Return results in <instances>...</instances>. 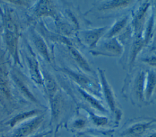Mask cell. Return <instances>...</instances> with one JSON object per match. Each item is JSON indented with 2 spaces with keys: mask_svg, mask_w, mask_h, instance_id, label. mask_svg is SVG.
Instances as JSON below:
<instances>
[{
  "mask_svg": "<svg viewBox=\"0 0 156 137\" xmlns=\"http://www.w3.org/2000/svg\"><path fill=\"white\" fill-rule=\"evenodd\" d=\"M84 137H96V136H91V135H85Z\"/></svg>",
  "mask_w": 156,
  "mask_h": 137,
  "instance_id": "cell-26",
  "label": "cell"
},
{
  "mask_svg": "<svg viewBox=\"0 0 156 137\" xmlns=\"http://www.w3.org/2000/svg\"><path fill=\"white\" fill-rule=\"evenodd\" d=\"M132 2V1L127 0H114L108 1L104 4H102L99 8V10L107 11V10H113L119 8H122L127 7Z\"/></svg>",
  "mask_w": 156,
  "mask_h": 137,
  "instance_id": "cell-13",
  "label": "cell"
},
{
  "mask_svg": "<svg viewBox=\"0 0 156 137\" xmlns=\"http://www.w3.org/2000/svg\"><path fill=\"white\" fill-rule=\"evenodd\" d=\"M152 26H153V18L151 17L148 22L147 27L146 33H145V36H144V38H143L146 44H147V43L148 42V41L151 38L152 32Z\"/></svg>",
  "mask_w": 156,
  "mask_h": 137,
  "instance_id": "cell-23",
  "label": "cell"
},
{
  "mask_svg": "<svg viewBox=\"0 0 156 137\" xmlns=\"http://www.w3.org/2000/svg\"><path fill=\"white\" fill-rule=\"evenodd\" d=\"M146 74L140 72L136 77L132 87V95L134 101L138 103L144 102V90Z\"/></svg>",
  "mask_w": 156,
  "mask_h": 137,
  "instance_id": "cell-5",
  "label": "cell"
},
{
  "mask_svg": "<svg viewBox=\"0 0 156 137\" xmlns=\"http://www.w3.org/2000/svg\"><path fill=\"white\" fill-rule=\"evenodd\" d=\"M146 45L144 39L141 36V35H137L135 38V39L133 42L130 56V65H132L136 58L137 57L138 54Z\"/></svg>",
  "mask_w": 156,
  "mask_h": 137,
  "instance_id": "cell-15",
  "label": "cell"
},
{
  "mask_svg": "<svg viewBox=\"0 0 156 137\" xmlns=\"http://www.w3.org/2000/svg\"><path fill=\"white\" fill-rule=\"evenodd\" d=\"M122 46L115 38H110L105 42L99 50L94 51L93 55H104L108 56H118L122 52Z\"/></svg>",
  "mask_w": 156,
  "mask_h": 137,
  "instance_id": "cell-3",
  "label": "cell"
},
{
  "mask_svg": "<svg viewBox=\"0 0 156 137\" xmlns=\"http://www.w3.org/2000/svg\"><path fill=\"white\" fill-rule=\"evenodd\" d=\"M45 84L50 98L55 95L57 92V85L55 81L52 78H48L46 79Z\"/></svg>",
  "mask_w": 156,
  "mask_h": 137,
  "instance_id": "cell-20",
  "label": "cell"
},
{
  "mask_svg": "<svg viewBox=\"0 0 156 137\" xmlns=\"http://www.w3.org/2000/svg\"><path fill=\"white\" fill-rule=\"evenodd\" d=\"M99 74L101 79L103 93H104L106 102L109 109H110V110L116 115V117L119 118L120 113L116 107V102L115 101V96L110 87V85H109V83L108 82L106 79L104 70H102V69H99Z\"/></svg>",
  "mask_w": 156,
  "mask_h": 137,
  "instance_id": "cell-2",
  "label": "cell"
},
{
  "mask_svg": "<svg viewBox=\"0 0 156 137\" xmlns=\"http://www.w3.org/2000/svg\"><path fill=\"white\" fill-rule=\"evenodd\" d=\"M87 121L83 118H77L73 123L74 129L77 130H81L85 129L87 126Z\"/></svg>",
  "mask_w": 156,
  "mask_h": 137,
  "instance_id": "cell-22",
  "label": "cell"
},
{
  "mask_svg": "<svg viewBox=\"0 0 156 137\" xmlns=\"http://www.w3.org/2000/svg\"><path fill=\"white\" fill-rule=\"evenodd\" d=\"M51 100L52 116L54 119H57L58 118L62 109V103L60 96L56 93L53 96L51 97Z\"/></svg>",
  "mask_w": 156,
  "mask_h": 137,
  "instance_id": "cell-16",
  "label": "cell"
},
{
  "mask_svg": "<svg viewBox=\"0 0 156 137\" xmlns=\"http://www.w3.org/2000/svg\"><path fill=\"white\" fill-rule=\"evenodd\" d=\"M149 6V2H145L141 6H140V8L135 15L133 21V25L137 35H140V32L143 28V24L145 21Z\"/></svg>",
  "mask_w": 156,
  "mask_h": 137,
  "instance_id": "cell-7",
  "label": "cell"
},
{
  "mask_svg": "<svg viewBox=\"0 0 156 137\" xmlns=\"http://www.w3.org/2000/svg\"><path fill=\"white\" fill-rule=\"evenodd\" d=\"M42 119L38 118L20 128L14 134V137H23L32 132L40 125Z\"/></svg>",
  "mask_w": 156,
  "mask_h": 137,
  "instance_id": "cell-12",
  "label": "cell"
},
{
  "mask_svg": "<svg viewBox=\"0 0 156 137\" xmlns=\"http://www.w3.org/2000/svg\"><path fill=\"white\" fill-rule=\"evenodd\" d=\"M64 71L65 73L68 74V75H69L79 85H80V88L83 89H92L93 85L91 81L86 76L66 68H65Z\"/></svg>",
  "mask_w": 156,
  "mask_h": 137,
  "instance_id": "cell-8",
  "label": "cell"
},
{
  "mask_svg": "<svg viewBox=\"0 0 156 137\" xmlns=\"http://www.w3.org/2000/svg\"><path fill=\"white\" fill-rule=\"evenodd\" d=\"M147 137H156V132L152 133L151 134V135H149Z\"/></svg>",
  "mask_w": 156,
  "mask_h": 137,
  "instance_id": "cell-25",
  "label": "cell"
},
{
  "mask_svg": "<svg viewBox=\"0 0 156 137\" xmlns=\"http://www.w3.org/2000/svg\"><path fill=\"white\" fill-rule=\"evenodd\" d=\"M156 92V74L154 72H148L146 74L144 99V102H149Z\"/></svg>",
  "mask_w": 156,
  "mask_h": 137,
  "instance_id": "cell-6",
  "label": "cell"
},
{
  "mask_svg": "<svg viewBox=\"0 0 156 137\" xmlns=\"http://www.w3.org/2000/svg\"><path fill=\"white\" fill-rule=\"evenodd\" d=\"M68 47L73 58L75 60L77 64L83 70L86 72H91V68L88 64L87 60L83 57V56L79 53V52L70 44L68 45Z\"/></svg>",
  "mask_w": 156,
  "mask_h": 137,
  "instance_id": "cell-11",
  "label": "cell"
},
{
  "mask_svg": "<svg viewBox=\"0 0 156 137\" xmlns=\"http://www.w3.org/2000/svg\"><path fill=\"white\" fill-rule=\"evenodd\" d=\"M141 61L149 65L156 68V56H150L141 59Z\"/></svg>",
  "mask_w": 156,
  "mask_h": 137,
  "instance_id": "cell-24",
  "label": "cell"
},
{
  "mask_svg": "<svg viewBox=\"0 0 156 137\" xmlns=\"http://www.w3.org/2000/svg\"><path fill=\"white\" fill-rule=\"evenodd\" d=\"M30 69H31L32 75L34 76V78L35 80H36L38 82H40L41 78H40V75L38 73L37 64L35 62V59H31L30 61Z\"/></svg>",
  "mask_w": 156,
  "mask_h": 137,
  "instance_id": "cell-21",
  "label": "cell"
},
{
  "mask_svg": "<svg viewBox=\"0 0 156 137\" xmlns=\"http://www.w3.org/2000/svg\"><path fill=\"white\" fill-rule=\"evenodd\" d=\"M87 112L91 119V121L96 126L103 127V126L106 125L108 124V120L107 117L104 116L98 115H96L91 112H90V111H87Z\"/></svg>",
  "mask_w": 156,
  "mask_h": 137,
  "instance_id": "cell-17",
  "label": "cell"
},
{
  "mask_svg": "<svg viewBox=\"0 0 156 137\" xmlns=\"http://www.w3.org/2000/svg\"><path fill=\"white\" fill-rule=\"evenodd\" d=\"M78 92L79 93L82 95V96L83 98V99L88 103L90 105H91L93 108L96 109L97 110L101 112H106L107 110L105 109V107L103 106V105L101 104V102H99V100H98L96 98H94L93 95L90 94L88 92L85 90L84 89L78 87Z\"/></svg>",
  "mask_w": 156,
  "mask_h": 137,
  "instance_id": "cell-9",
  "label": "cell"
},
{
  "mask_svg": "<svg viewBox=\"0 0 156 137\" xmlns=\"http://www.w3.org/2000/svg\"><path fill=\"white\" fill-rule=\"evenodd\" d=\"M52 11V7L50 5L49 1H41L37 10V14L38 16L49 14Z\"/></svg>",
  "mask_w": 156,
  "mask_h": 137,
  "instance_id": "cell-18",
  "label": "cell"
},
{
  "mask_svg": "<svg viewBox=\"0 0 156 137\" xmlns=\"http://www.w3.org/2000/svg\"><path fill=\"white\" fill-rule=\"evenodd\" d=\"M156 124V119L147 118L135 122L121 133L123 137H142Z\"/></svg>",
  "mask_w": 156,
  "mask_h": 137,
  "instance_id": "cell-1",
  "label": "cell"
},
{
  "mask_svg": "<svg viewBox=\"0 0 156 137\" xmlns=\"http://www.w3.org/2000/svg\"><path fill=\"white\" fill-rule=\"evenodd\" d=\"M35 44L38 49V50L43 55L44 57L48 59V61L49 60V53L48 52V49L46 47V45L44 41L38 37H37L35 38Z\"/></svg>",
  "mask_w": 156,
  "mask_h": 137,
  "instance_id": "cell-19",
  "label": "cell"
},
{
  "mask_svg": "<svg viewBox=\"0 0 156 137\" xmlns=\"http://www.w3.org/2000/svg\"><path fill=\"white\" fill-rule=\"evenodd\" d=\"M107 29V27H102L83 31L80 32V38L85 44L90 48H93L96 45Z\"/></svg>",
  "mask_w": 156,
  "mask_h": 137,
  "instance_id": "cell-4",
  "label": "cell"
},
{
  "mask_svg": "<svg viewBox=\"0 0 156 137\" xmlns=\"http://www.w3.org/2000/svg\"><path fill=\"white\" fill-rule=\"evenodd\" d=\"M127 20L128 17L125 16L116 21V22L113 24V25L111 27L110 30L107 32L106 37L108 39L115 38V36L116 35H118L126 25Z\"/></svg>",
  "mask_w": 156,
  "mask_h": 137,
  "instance_id": "cell-14",
  "label": "cell"
},
{
  "mask_svg": "<svg viewBox=\"0 0 156 137\" xmlns=\"http://www.w3.org/2000/svg\"><path fill=\"white\" fill-rule=\"evenodd\" d=\"M17 32H12L6 31L5 42L10 53L18 60L17 55Z\"/></svg>",
  "mask_w": 156,
  "mask_h": 137,
  "instance_id": "cell-10",
  "label": "cell"
}]
</instances>
